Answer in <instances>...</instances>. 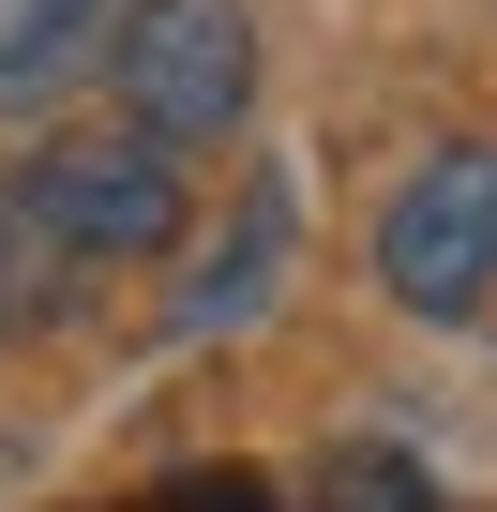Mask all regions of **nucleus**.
<instances>
[{
  "label": "nucleus",
  "instance_id": "nucleus-1",
  "mask_svg": "<svg viewBox=\"0 0 497 512\" xmlns=\"http://www.w3.org/2000/svg\"><path fill=\"white\" fill-rule=\"evenodd\" d=\"M106 91H121L136 136L211 151V136H241V106H257V16H241V0H121Z\"/></svg>",
  "mask_w": 497,
  "mask_h": 512
},
{
  "label": "nucleus",
  "instance_id": "nucleus-2",
  "mask_svg": "<svg viewBox=\"0 0 497 512\" xmlns=\"http://www.w3.org/2000/svg\"><path fill=\"white\" fill-rule=\"evenodd\" d=\"M377 287L407 317H482L497 302V136H452L392 181L377 211Z\"/></svg>",
  "mask_w": 497,
  "mask_h": 512
},
{
  "label": "nucleus",
  "instance_id": "nucleus-3",
  "mask_svg": "<svg viewBox=\"0 0 497 512\" xmlns=\"http://www.w3.org/2000/svg\"><path fill=\"white\" fill-rule=\"evenodd\" d=\"M16 196H31V226L61 241V256H166L181 241V151L166 136H46L31 166H16Z\"/></svg>",
  "mask_w": 497,
  "mask_h": 512
},
{
  "label": "nucleus",
  "instance_id": "nucleus-4",
  "mask_svg": "<svg viewBox=\"0 0 497 512\" xmlns=\"http://www.w3.org/2000/svg\"><path fill=\"white\" fill-rule=\"evenodd\" d=\"M121 0H0V121H31L76 61H106Z\"/></svg>",
  "mask_w": 497,
  "mask_h": 512
},
{
  "label": "nucleus",
  "instance_id": "nucleus-5",
  "mask_svg": "<svg viewBox=\"0 0 497 512\" xmlns=\"http://www.w3.org/2000/svg\"><path fill=\"white\" fill-rule=\"evenodd\" d=\"M272 272H287V181H257V196H241V226L211 241V272H196L181 332H226V317H257V302H272Z\"/></svg>",
  "mask_w": 497,
  "mask_h": 512
},
{
  "label": "nucleus",
  "instance_id": "nucleus-6",
  "mask_svg": "<svg viewBox=\"0 0 497 512\" xmlns=\"http://www.w3.org/2000/svg\"><path fill=\"white\" fill-rule=\"evenodd\" d=\"M61 272H76V256L31 226V196H16V181H0V332H31V317L61 302Z\"/></svg>",
  "mask_w": 497,
  "mask_h": 512
},
{
  "label": "nucleus",
  "instance_id": "nucleus-7",
  "mask_svg": "<svg viewBox=\"0 0 497 512\" xmlns=\"http://www.w3.org/2000/svg\"><path fill=\"white\" fill-rule=\"evenodd\" d=\"M317 512H437V497H422L407 452H332L317 467Z\"/></svg>",
  "mask_w": 497,
  "mask_h": 512
}]
</instances>
